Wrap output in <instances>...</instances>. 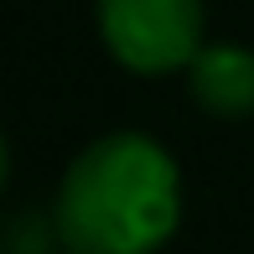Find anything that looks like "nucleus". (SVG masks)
I'll list each match as a JSON object with an SVG mask.
<instances>
[{
	"instance_id": "f257e3e1",
	"label": "nucleus",
	"mask_w": 254,
	"mask_h": 254,
	"mask_svg": "<svg viewBox=\"0 0 254 254\" xmlns=\"http://www.w3.org/2000/svg\"><path fill=\"white\" fill-rule=\"evenodd\" d=\"M182 223V171L161 140L109 130L57 182L52 228L67 254H156Z\"/></svg>"
},
{
	"instance_id": "f03ea898",
	"label": "nucleus",
	"mask_w": 254,
	"mask_h": 254,
	"mask_svg": "<svg viewBox=\"0 0 254 254\" xmlns=\"http://www.w3.org/2000/svg\"><path fill=\"white\" fill-rule=\"evenodd\" d=\"M99 37L130 73H187L202 42V0H94Z\"/></svg>"
},
{
	"instance_id": "7ed1b4c3",
	"label": "nucleus",
	"mask_w": 254,
	"mask_h": 254,
	"mask_svg": "<svg viewBox=\"0 0 254 254\" xmlns=\"http://www.w3.org/2000/svg\"><path fill=\"white\" fill-rule=\"evenodd\" d=\"M187 94L218 120L254 114V52L239 42H207L187 67Z\"/></svg>"
},
{
	"instance_id": "20e7f679",
	"label": "nucleus",
	"mask_w": 254,
	"mask_h": 254,
	"mask_svg": "<svg viewBox=\"0 0 254 254\" xmlns=\"http://www.w3.org/2000/svg\"><path fill=\"white\" fill-rule=\"evenodd\" d=\"M5 171H10V151H5V135H0V187H5Z\"/></svg>"
}]
</instances>
